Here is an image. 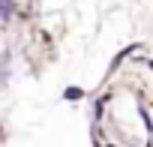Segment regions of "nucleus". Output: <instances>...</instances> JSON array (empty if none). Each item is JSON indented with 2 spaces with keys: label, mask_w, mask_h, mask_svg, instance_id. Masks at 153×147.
I'll return each mask as SVG.
<instances>
[{
  "label": "nucleus",
  "mask_w": 153,
  "mask_h": 147,
  "mask_svg": "<svg viewBox=\"0 0 153 147\" xmlns=\"http://www.w3.org/2000/svg\"><path fill=\"white\" fill-rule=\"evenodd\" d=\"M63 96H66V99H81V90H78V87H69Z\"/></svg>",
  "instance_id": "nucleus-1"
},
{
  "label": "nucleus",
  "mask_w": 153,
  "mask_h": 147,
  "mask_svg": "<svg viewBox=\"0 0 153 147\" xmlns=\"http://www.w3.org/2000/svg\"><path fill=\"white\" fill-rule=\"evenodd\" d=\"M3 18H6V21L12 18V0H3Z\"/></svg>",
  "instance_id": "nucleus-2"
}]
</instances>
